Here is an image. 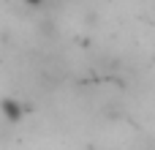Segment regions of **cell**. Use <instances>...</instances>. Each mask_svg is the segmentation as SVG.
Wrapping results in <instances>:
<instances>
[{"label":"cell","instance_id":"1","mask_svg":"<svg viewBox=\"0 0 155 150\" xmlns=\"http://www.w3.org/2000/svg\"><path fill=\"white\" fill-rule=\"evenodd\" d=\"M0 118H3L8 126L22 123V118H25V107H22V101H19V98H11V96L0 98Z\"/></svg>","mask_w":155,"mask_h":150},{"label":"cell","instance_id":"2","mask_svg":"<svg viewBox=\"0 0 155 150\" xmlns=\"http://www.w3.org/2000/svg\"><path fill=\"white\" fill-rule=\"evenodd\" d=\"M25 3H27V5H33V8H38V5H44L46 0H25Z\"/></svg>","mask_w":155,"mask_h":150}]
</instances>
